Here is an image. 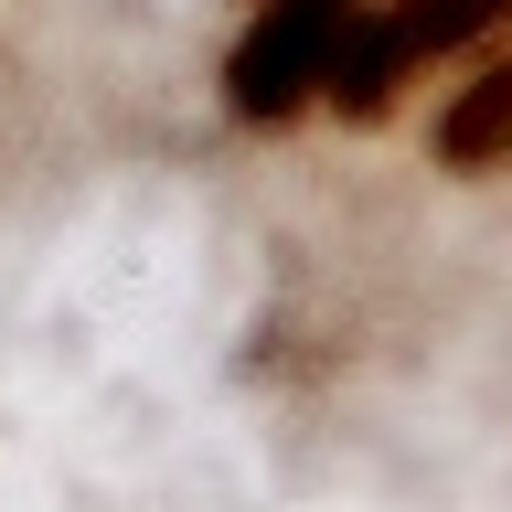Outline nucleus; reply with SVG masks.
Returning <instances> with one entry per match:
<instances>
[{
    "mask_svg": "<svg viewBox=\"0 0 512 512\" xmlns=\"http://www.w3.org/2000/svg\"><path fill=\"white\" fill-rule=\"evenodd\" d=\"M502 32H512V0H363V22L342 32V64H331L320 107L384 118L427 64L480 54V43H502Z\"/></svg>",
    "mask_w": 512,
    "mask_h": 512,
    "instance_id": "nucleus-1",
    "label": "nucleus"
},
{
    "mask_svg": "<svg viewBox=\"0 0 512 512\" xmlns=\"http://www.w3.org/2000/svg\"><path fill=\"white\" fill-rule=\"evenodd\" d=\"M438 160H448V171H491V160H512V54L480 64L470 86L438 107Z\"/></svg>",
    "mask_w": 512,
    "mask_h": 512,
    "instance_id": "nucleus-3",
    "label": "nucleus"
},
{
    "mask_svg": "<svg viewBox=\"0 0 512 512\" xmlns=\"http://www.w3.org/2000/svg\"><path fill=\"white\" fill-rule=\"evenodd\" d=\"M352 22H363V0H256V22L224 54V107L246 128H288L299 107H320Z\"/></svg>",
    "mask_w": 512,
    "mask_h": 512,
    "instance_id": "nucleus-2",
    "label": "nucleus"
}]
</instances>
